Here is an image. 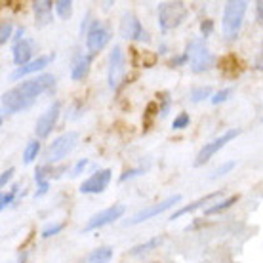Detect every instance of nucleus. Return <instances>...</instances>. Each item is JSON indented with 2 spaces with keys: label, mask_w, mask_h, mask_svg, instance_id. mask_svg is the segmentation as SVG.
<instances>
[{
  "label": "nucleus",
  "mask_w": 263,
  "mask_h": 263,
  "mask_svg": "<svg viewBox=\"0 0 263 263\" xmlns=\"http://www.w3.org/2000/svg\"><path fill=\"white\" fill-rule=\"evenodd\" d=\"M53 84H55V77L50 72H42L36 79L23 80L21 84L4 92L2 93V119L29 109L42 93L50 92Z\"/></svg>",
  "instance_id": "nucleus-1"
},
{
  "label": "nucleus",
  "mask_w": 263,
  "mask_h": 263,
  "mask_svg": "<svg viewBox=\"0 0 263 263\" xmlns=\"http://www.w3.org/2000/svg\"><path fill=\"white\" fill-rule=\"evenodd\" d=\"M185 53L189 58V65H191L193 72H204L210 71L212 67L216 65V55L206 48V39H193L187 48H185Z\"/></svg>",
  "instance_id": "nucleus-2"
},
{
  "label": "nucleus",
  "mask_w": 263,
  "mask_h": 263,
  "mask_svg": "<svg viewBox=\"0 0 263 263\" xmlns=\"http://www.w3.org/2000/svg\"><path fill=\"white\" fill-rule=\"evenodd\" d=\"M248 10V2L244 0H231L223 8V34L229 40L237 39L240 29H242V21Z\"/></svg>",
  "instance_id": "nucleus-3"
},
{
  "label": "nucleus",
  "mask_w": 263,
  "mask_h": 263,
  "mask_svg": "<svg viewBox=\"0 0 263 263\" xmlns=\"http://www.w3.org/2000/svg\"><path fill=\"white\" fill-rule=\"evenodd\" d=\"M187 13L189 10L183 2H164L158 6V25L162 31L176 29L185 21Z\"/></svg>",
  "instance_id": "nucleus-4"
},
{
  "label": "nucleus",
  "mask_w": 263,
  "mask_h": 263,
  "mask_svg": "<svg viewBox=\"0 0 263 263\" xmlns=\"http://www.w3.org/2000/svg\"><path fill=\"white\" fill-rule=\"evenodd\" d=\"M77 143H79V134L77 132H63L60 138H55L50 143V147H48L46 151V158L50 164H53V162H61L63 158L69 155V153L77 147Z\"/></svg>",
  "instance_id": "nucleus-5"
},
{
  "label": "nucleus",
  "mask_w": 263,
  "mask_h": 263,
  "mask_svg": "<svg viewBox=\"0 0 263 263\" xmlns=\"http://www.w3.org/2000/svg\"><path fill=\"white\" fill-rule=\"evenodd\" d=\"M179 202H181V195H170V197H166L164 200H160V202L153 204V206H147V208H143V210L136 212L130 219H126L124 225H126V227H132V225L143 223V221L151 219V217L160 216V214L168 212L170 208H174V206H176V204H179Z\"/></svg>",
  "instance_id": "nucleus-6"
},
{
  "label": "nucleus",
  "mask_w": 263,
  "mask_h": 263,
  "mask_svg": "<svg viewBox=\"0 0 263 263\" xmlns=\"http://www.w3.org/2000/svg\"><path fill=\"white\" fill-rule=\"evenodd\" d=\"M126 74V60L124 52L120 46H112L111 53H109V61H107V82L111 90H117Z\"/></svg>",
  "instance_id": "nucleus-7"
},
{
  "label": "nucleus",
  "mask_w": 263,
  "mask_h": 263,
  "mask_svg": "<svg viewBox=\"0 0 263 263\" xmlns=\"http://www.w3.org/2000/svg\"><path fill=\"white\" fill-rule=\"evenodd\" d=\"M238 136H240V130H238V128H231V130L223 132L219 138L212 139L210 143H204V147L200 149V151H198V155H197L195 166L206 164V162H208V160H210V158L214 157L217 151H221L225 145L229 143V141H233L235 138H238Z\"/></svg>",
  "instance_id": "nucleus-8"
},
{
  "label": "nucleus",
  "mask_w": 263,
  "mask_h": 263,
  "mask_svg": "<svg viewBox=\"0 0 263 263\" xmlns=\"http://www.w3.org/2000/svg\"><path fill=\"white\" fill-rule=\"evenodd\" d=\"M109 40H111V31L101 21L93 20L92 25H90V31L86 34V48H88L90 55H96V53L101 52L109 44Z\"/></svg>",
  "instance_id": "nucleus-9"
},
{
  "label": "nucleus",
  "mask_w": 263,
  "mask_h": 263,
  "mask_svg": "<svg viewBox=\"0 0 263 263\" xmlns=\"http://www.w3.org/2000/svg\"><path fill=\"white\" fill-rule=\"evenodd\" d=\"M124 212H126V208L122 204H112V206H109V208L98 212L96 216L90 217L82 231H84V233H90V231H98L109 223H115L117 219H120V217L124 216Z\"/></svg>",
  "instance_id": "nucleus-10"
},
{
  "label": "nucleus",
  "mask_w": 263,
  "mask_h": 263,
  "mask_svg": "<svg viewBox=\"0 0 263 263\" xmlns=\"http://www.w3.org/2000/svg\"><path fill=\"white\" fill-rule=\"evenodd\" d=\"M60 115H61V103L60 101H53L52 105L40 115L39 120H36V124H34V134H36V138L39 139L48 138V136L52 134L53 128H55V124H58Z\"/></svg>",
  "instance_id": "nucleus-11"
},
{
  "label": "nucleus",
  "mask_w": 263,
  "mask_h": 263,
  "mask_svg": "<svg viewBox=\"0 0 263 263\" xmlns=\"http://www.w3.org/2000/svg\"><path fill=\"white\" fill-rule=\"evenodd\" d=\"M111 176H112V172L109 170V168L93 172L86 181H82L80 193H84V195H98V193H103L107 187H109V183H111Z\"/></svg>",
  "instance_id": "nucleus-12"
},
{
  "label": "nucleus",
  "mask_w": 263,
  "mask_h": 263,
  "mask_svg": "<svg viewBox=\"0 0 263 263\" xmlns=\"http://www.w3.org/2000/svg\"><path fill=\"white\" fill-rule=\"evenodd\" d=\"M119 33L122 39H128V40H147V33H145L141 21H139L132 12H126L124 15H122Z\"/></svg>",
  "instance_id": "nucleus-13"
},
{
  "label": "nucleus",
  "mask_w": 263,
  "mask_h": 263,
  "mask_svg": "<svg viewBox=\"0 0 263 263\" xmlns=\"http://www.w3.org/2000/svg\"><path fill=\"white\" fill-rule=\"evenodd\" d=\"M33 52H34V42L31 39H23L20 42H13V48H12V58H13V63L17 67H23L27 63H31L33 61Z\"/></svg>",
  "instance_id": "nucleus-14"
},
{
  "label": "nucleus",
  "mask_w": 263,
  "mask_h": 263,
  "mask_svg": "<svg viewBox=\"0 0 263 263\" xmlns=\"http://www.w3.org/2000/svg\"><path fill=\"white\" fill-rule=\"evenodd\" d=\"M53 60V55H39V58H34L31 63H27L23 67H15V71L10 74V79L12 80H20L27 74H34V72H42L50 65V61Z\"/></svg>",
  "instance_id": "nucleus-15"
},
{
  "label": "nucleus",
  "mask_w": 263,
  "mask_h": 263,
  "mask_svg": "<svg viewBox=\"0 0 263 263\" xmlns=\"http://www.w3.org/2000/svg\"><path fill=\"white\" fill-rule=\"evenodd\" d=\"M53 10H55V2H52V0H36V2H33V12H34L36 25L46 27L48 23H52Z\"/></svg>",
  "instance_id": "nucleus-16"
},
{
  "label": "nucleus",
  "mask_w": 263,
  "mask_h": 263,
  "mask_svg": "<svg viewBox=\"0 0 263 263\" xmlns=\"http://www.w3.org/2000/svg\"><path fill=\"white\" fill-rule=\"evenodd\" d=\"M92 60L93 55H90V53H77L74 55L71 67V79L74 82H80V80H84L88 77L90 67H92Z\"/></svg>",
  "instance_id": "nucleus-17"
},
{
  "label": "nucleus",
  "mask_w": 263,
  "mask_h": 263,
  "mask_svg": "<svg viewBox=\"0 0 263 263\" xmlns=\"http://www.w3.org/2000/svg\"><path fill=\"white\" fill-rule=\"evenodd\" d=\"M221 197H223V191H214V193H210V195H206V197H200L198 200H195V202L187 204V206H181L178 212H174V214L170 216V219L174 221V219H179V217L185 216V214H193L195 210H198V208L206 206L208 202L216 200V198H221Z\"/></svg>",
  "instance_id": "nucleus-18"
},
{
  "label": "nucleus",
  "mask_w": 263,
  "mask_h": 263,
  "mask_svg": "<svg viewBox=\"0 0 263 263\" xmlns=\"http://www.w3.org/2000/svg\"><path fill=\"white\" fill-rule=\"evenodd\" d=\"M162 242H164V237H153V238H149V240H145V242H141V244H136L132 250H128V256L138 257V256H141V254H147V252L158 248Z\"/></svg>",
  "instance_id": "nucleus-19"
},
{
  "label": "nucleus",
  "mask_w": 263,
  "mask_h": 263,
  "mask_svg": "<svg viewBox=\"0 0 263 263\" xmlns=\"http://www.w3.org/2000/svg\"><path fill=\"white\" fill-rule=\"evenodd\" d=\"M112 248L111 246H99L86 256V263H109L112 259Z\"/></svg>",
  "instance_id": "nucleus-20"
},
{
  "label": "nucleus",
  "mask_w": 263,
  "mask_h": 263,
  "mask_svg": "<svg viewBox=\"0 0 263 263\" xmlns=\"http://www.w3.org/2000/svg\"><path fill=\"white\" fill-rule=\"evenodd\" d=\"M238 200V197L237 195H231V197H227V198H221V200H217V202H214L212 206H208L206 210H204V214L206 216H214V214H221V212H225V210H229L233 204L237 202Z\"/></svg>",
  "instance_id": "nucleus-21"
},
{
  "label": "nucleus",
  "mask_w": 263,
  "mask_h": 263,
  "mask_svg": "<svg viewBox=\"0 0 263 263\" xmlns=\"http://www.w3.org/2000/svg\"><path fill=\"white\" fill-rule=\"evenodd\" d=\"M40 153V143L39 139H33V141H29L25 147V151H23V162L25 164H31V162H34V158L39 157Z\"/></svg>",
  "instance_id": "nucleus-22"
},
{
  "label": "nucleus",
  "mask_w": 263,
  "mask_h": 263,
  "mask_svg": "<svg viewBox=\"0 0 263 263\" xmlns=\"http://www.w3.org/2000/svg\"><path fill=\"white\" fill-rule=\"evenodd\" d=\"M189 96H191L193 103H198V101H204V99H208V98L212 99V96H214V93H212L210 86H195Z\"/></svg>",
  "instance_id": "nucleus-23"
},
{
  "label": "nucleus",
  "mask_w": 263,
  "mask_h": 263,
  "mask_svg": "<svg viewBox=\"0 0 263 263\" xmlns=\"http://www.w3.org/2000/svg\"><path fill=\"white\" fill-rule=\"evenodd\" d=\"M55 12L61 20H69L72 15V2L71 0H55Z\"/></svg>",
  "instance_id": "nucleus-24"
},
{
  "label": "nucleus",
  "mask_w": 263,
  "mask_h": 263,
  "mask_svg": "<svg viewBox=\"0 0 263 263\" xmlns=\"http://www.w3.org/2000/svg\"><path fill=\"white\" fill-rule=\"evenodd\" d=\"M189 124H191L189 112H179L178 117L174 119V122H172V128L174 130H185V128H189Z\"/></svg>",
  "instance_id": "nucleus-25"
},
{
  "label": "nucleus",
  "mask_w": 263,
  "mask_h": 263,
  "mask_svg": "<svg viewBox=\"0 0 263 263\" xmlns=\"http://www.w3.org/2000/svg\"><path fill=\"white\" fill-rule=\"evenodd\" d=\"M65 221H60V223H50L46 225L44 229H42V238H50L53 237V235H58V233H61V231L65 229Z\"/></svg>",
  "instance_id": "nucleus-26"
},
{
  "label": "nucleus",
  "mask_w": 263,
  "mask_h": 263,
  "mask_svg": "<svg viewBox=\"0 0 263 263\" xmlns=\"http://www.w3.org/2000/svg\"><path fill=\"white\" fill-rule=\"evenodd\" d=\"M231 96H233V88H223V90H217V92L212 96L210 101L214 105H219V103H225Z\"/></svg>",
  "instance_id": "nucleus-27"
},
{
  "label": "nucleus",
  "mask_w": 263,
  "mask_h": 263,
  "mask_svg": "<svg viewBox=\"0 0 263 263\" xmlns=\"http://www.w3.org/2000/svg\"><path fill=\"white\" fill-rule=\"evenodd\" d=\"M237 166V162L235 160H229V162H225V164H221L219 168H216V170L212 172V176H210V179H217V178H221V176H227L233 168Z\"/></svg>",
  "instance_id": "nucleus-28"
},
{
  "label": "nucleus",
  "mask_w": 263,
  "mask_h": 263,
  "mask_svg": "<svg viewBox=\"0 0 263 263\" xmlns=\"http://www.w3.org/2000/svg\"><path fill=\"white\" fill-rule=\"evenodd\" d=\"M12 31H13L12 23H10V21H2V25H0V44H2V46L12 39Z\"/></svg>",
  "instance_id": "nucleus-29"
},
{
  "label": "nucleus",
  "mask_w": 263,
  "mask_h": 263,
  "mask_svg": "<svg viewBox=\"0 0 263 263\" xmlns=\"http://www.w3.org/2000/svg\"><path fill=\"white\" fill-rule=\"evenodd\" d=\"M17 189H20V187H17V185H13L12 191L2 195V198H0V208H2V210H6L8 206L13 202V198H15V195H17Z\"/></svg>",
  "instance_id": "nucleus-30"
},
{
  "label": "nucleus",
  "mask_w": 263,
  "mask_h": 263,
  "mask_svg": "<svg viewBox=\"0 0 263 263\" xmlns=\"http://www.w3.org/2000/svg\"><path fill=\"white\" fill-rule=\"evenodd\" d=\"M143 172H145L143 168H130V170H124V174H122V176L119 178V181H122V183H124V181H128V179L141 176Z\"/></svg>",
  "instance_id": "nucleus-31"
},
{
  "label": "nucleus",
  "mask_w": 263,
  "mask_h": 263,
  "mask_svg": "<svg viewBox=\"0 0 263 263\" xmlns=\"http://www.w3.org/2000/svg\"><path fill=\"white\" fill-rule=\"evenodd\" d=\"M212 31H214V21L204 20L202 23H200V33H202V39H208V36L212 34Z\"/></svg>",
  "instance_id": "nucleus-32"
},
{
  "label": "nucleus",
  "mask_w": 263,
  "mask_h": 263,
  "mask_svg": "<svg viewBox=\"0 0 263 263\" xmlns=\"http://www.w3.org/2000/svg\"><path fill=\"white\" fill-rule=\"evenodd\" d=\"M88 166V158H82V160H79L77 164H74V168H72V178H77V176H80L82 172H84V168Z\"/></svg>",
  "instance_id": "nucleus-33"
},
{
  "label": "nucleus",
  "mask_w": 263,
  "mask_h": 263,
  "mask_svg": "<svg viewBox=\"0 0 263 263\" xmlns=\"http://www.w3.org/2000/svg\"><path fill=\"white\" fill-rule=\"evenodd\" d=\"M13 168H8V170H4L2 172V176H0V187H6V183L12 179V176H13Z\"/></svg>",
  "instance_id": "nucleus-34"
},
{
  "label": "nucleus",
  "mask_w": 263,
  "mask_h": 263,
  "mask_svg": "<svg viewBox=\"0 0 263 263\" xmlns=\"http://www.w3.org/2000/svg\"><path fill=\"white\" fill-rule=\"evenodd\" d=\"M48 189H50V181H44V183H39V191H36V197H42V195H46Z\"/></svg>",
  "instance_id": "nucleus-35"
},
{
  "label": "nucleus",
  "mask_w": 263,
  "mask_h": 263,
  "mask_svg": "<svg viewBox=\"0 0 263 263\" xmlns=\"http://www.w3.org/2000/svg\"><path fill=\"white\" fill-rule=\"evenodd\" d=\"M256 69L263 71V42H261V48H259V53H257L256 58Z\"/></svg>",
  "instance_id": "nucleus-36"
},
{
  "label": "nucleus",
  "mask_w": 263,
  "mask_h": 263,
  "mask_svg": "<svg viewBox=\"0 0 263 263\" xmlns=\"http://www.w3.org/2000/svg\"><path fill=\"white\" fill-rule=\"evenodd\" d=\"M256 12H257V20L263 21V0H259L256 4Z\"/></svg>",
  "instance_id": "nucleus-37"
},
{
  "label": "nucleus",
  "mask_w": 263,
  "mask_h": 263,
  "mask_svg": "<svg viewBox=\"0 0 263 263\" xmlns=\"http://www.w3.org/2000/svg\"><path fill=\"white\" fill-rule=\"evenodd\" d=\"M27 261V252H21L20 257H17V263H25Z\"/></svg>",
  "instance_id": "nucleus-38"
},
{
  "label": "nucleus",
  "mask_w": 263,
  "mask_h": 263,
  "mask_svg": "<svg viewBox=\"0 0 263 263\" xmlns=\"http://www.w3.org/2000/svg\"><path fill=\"white\" fill-rule=\"evenodd\" d=\"M261 122H263V117H261Z\"/></svg>",
  "instance_id": "nucleus-39"
}]
</instances>
